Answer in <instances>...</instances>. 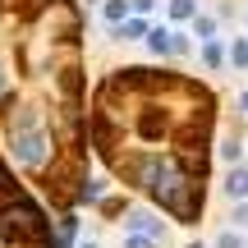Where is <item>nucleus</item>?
<instances>
[{
    "label": "nucleus",
    "mask_w": 248,
    "mask_h": 248,
    "mask_svg": "<svg viewBox=\"0 0 248 248\" xmlns=\"http://www.w3.org/2000/svg\"><path fill=\"white\" fill-rule=\"evenodd\" d=\"M216 152H221V161H225V166H244V138H239V133H230V138H225Z\"/></svg>",
    "instance_id": "obj_13"
},
{
    "label": "nucleus",
    "mask_w": 248,
    "mask_h": 248,
    "mask_svg": "<svg viewBox=\"0 0 248 248\" xmlns=\"http://www.w3.org/2000/svg\"><path fill=\"white\" fill-rule=\"evenodd\" d=\"M129 14H133V9H129V0H101V18H106V28H110V32H115V28H120Z\"/></svg>",
    "instance_id": "obj_12"
},
{
    "label": "nucleus",
    "mask_w": 248,
    "mask_h": 248,
    "mask_svg": "<svg viewBox=\"0 0 248 248\" xmlns=\"http://www.w3.org/2000/svg\"><path fill=\"white\" fill-rule=\"evenodd\" d=\"M147 32H152V18H142V14H129V18H124V23L115 28V32H110V37H115V42H142Z\"/></svg>",
    "instance_id": "obj_8"
},
{
    "label": "nucleus",
    "mask_w": 248,
    "mask_h": 248,
    "mask_svg": "<svg viewBox=\"0 0 248 248\" xmlns=\"http://www.w3.org/2000/svg\"><path fill=\"white\" fill-rule=\"evenodd\" d=\"M142 42H147V51H152L156 64H170V60H179V55L193 51L188 32H184V28H170V23H152V32L142 37Z\"/></svg>",
    "instance_id": "obj_4"
},
{
    "label": "nucleus",
    "mask_w": 248,
    "mask_h": 248,
    "mask_svg": "<svg viewBox=\"0 0 248 248\" xmlns=\"http://www.w3.org/2000/svg\"><path fill=\"white\" fill-rule=\"evenodd\" d=\"M239 115L248 120V92H239Z\"/></svg>",
    "instance_id": "obj_18"
},
{
    "label": "nucleus",
    "mask_w": 248,
    "mask_h": 248,
    "mask_svg": "<svg viewBox=\"0 0 248 248\" xmlns=\"http://www.w3.org/2000/svg\"><path fill=\"white\" fill-rule=\"evenodd\" d=\"M221 97L179 64H115L88 92V147L110 184L147 198L179 230L207 216Z\"/></svg>",
    "instance_id": "obj_2"
},
{
    "label": "nucleus",
    "mask_w": 248,
    "mask_h": 248,
    "mask_svg": "<svg viewBox=\"0 0 248 248\" xmlns=\"http://www.w3.org/2000/svg\"><path fill=\"white\" fill-rule=\"evenodd\" d=\"M221 193L230 198V202H248V166H230V170H225Z\"/></svg>",
    "instance_id": "obj_6"
},
{
    "label": "nucleus",
    "mask_w": 248,
    "mask_h": 248,
    "mask_svg": "<svg viewBox=\"0 0 248 248\" xmlns=\"http://www.w3.org/2000/svg\"><path fill=\"white\" fill-rule=\"evenodd\" d=\"M74 248H101L97 239H78V244H74Z\"/></svg>",
    "instance_id": "obj_19"
},
{
    "label": "nucleus",
    "mask_w": 248,
    "mask_h": 248,
    "mask_svg": "<svg viewBox=\"0 0 248 248\" xmlns=\"http://www.w3.org/2000/svg\"><path fill=\"white\" fill-rule=\"evenodd\" d=\"M0 248H64L51 207L0 152Z\"/></svg>",
    "instance_id": "obj_3"
},
{
    "label": "nucleus",
    "mask_w": 248,
    "mask_h": 248,
    "mask_svg": "<svg viewBox=\"0 0 248 248\" xmlns=\"http://www.w3.org/2000/svg\"><path fill=\"white\" fill-rule=\"evenodd\" d=\"M188 37H198V46H202V42H216V37H221V18L207 14V9H198V18L188 23Z\"/></svg>",
    "instance_id": "obj_7"
},
{
    "label": "nucleus",
    "mask_w": 248,
    "mask_h": 248,
    "mask_svg": "<svg viewBox=\"0 0 248 248\" xmlns=\"http://www.w3.org/2000/svg\"><path fill=\"white\" fill-rule=\"evenodd\" d=\"M225 64L234 74H248V37H225Z\"/></svg>",
    "instance_id": "obj_10"
},
{
    "label": "nucleus",
    "mask_w": 248,
    "mask_h": 248,
    "mask_svg": "<svg viewBox=\"0 0 248 248\" xmlns=\"http://www.w3.org/2000/svg\"><path fill=\"white\" fill-rule=\"evenodd\" d=\"M166 18L170 28H188L198 18V0H166Z\"/></svg>",
    "instance_id": "obj_9"
},
{
    "label": "nucleus",
    "mask_w": 248,
    "mask_h": 248,
    "mask_svg": "<svg viewBox=\"0 0 248 248\" xmlns=\"http://www.w3.org/2000/svg\"><path fill=\"white\" fill-rule=\"evenodd\" d=\"M198 60H202V69H225V37H216V42H202L198 46Z\"/></svg>",
    "instance_id": "obj_11"
},
{
    "label": "nucleus",
    "mask_w": 248,
    "mask_h": 248,
    "mask_svg": "<svg viewBox=\"0 0 248 248\" xmlns=\"http://www.w3.org/2000/svg\"><path fill=\"white\" fill-rule=\"evenodd\" d=\"M129 9H133V14H142V18H147L152 9H156V0H129Z\"/></svg>",
    "instance_id": "obj_17"
},
{
    "label": "nucleus",
    "mask_w": 248,
    "mask_h": 248,
    "mask_svg": "<svg viewBox=\"0 0 248 248\" xmlns=\"http://www.w3.org/2000/svg\"><path fill=\"white\" fill-rule=\"evenodd\" d=\"M120 248H156V239H147V234H129V230H124Z\"/></svg>",
    "instance_id": "obj_15"
},
{
    "label": "nucleus",
    "mask_w": 248,
    "mask_h": 248,
    "mask_svg": "<svg viewBox=\"0 0 248 248\" xmlns=\"http://www.w3.org/2000/svg\"><path fill=\"white\" fill-rule=\"evenodd\" d=\"M88 5H101V0H88Z\"/></svg>",
    "instance_id": "obj_20"
},
{
    "label": "nucleus",
    "mask_w": 248,
    "mask_h": 248,
    "mask_svg": "<svg viewBox=\"0 0 248 248\" xmlns=\"http://www.w3.org/2000/svg\"><path fill=\"white\" fill-rule=\"evenodd\" d=\"M0 152L55 221L92 179L83 0H0Z\"/></svg>",
    "instance_id": "obj_1"
},
{
    "label": "nucleus",
    "mask_w": 248,
    "mask_h": 248,
    "mask_svg": "<svg viewBox=\"0 0 248 248\" xmlns=\"http://www.w3.org/2000/svg\"><path fill=\"white\" fill-rule=\"evenodd\" d=\"M239 230H248V202H234V216H230Z\"/></svg>",
    "instance_id": "obj_16"
},
{
    "label": "nucleus",
    "mask_w": 248,
    "mask_h": 248,
    "mask_svg": "<svg viewBox=\"0 0 248 248\" xmlns=\"http://www.w3.org/2000/svg\"><path fill=\"white\" fill-rule=\"evenodd\" d=\"M124 230H129V234H147V239L166 244L170 225L161 221V212H129V216H124Z\"/></svg>",
    "instance_id": "obj_5"
},
{
    "label": "nucleus",
    "mask_w": 248,
    "mask_h": 248,
    "mask_svg": "<svg viewBox=\"0 0 248 248\" xmlns=\"http://www.w3.org/2000/svg\"><path fill=\"white\" fill-rule=\"evenodd\" d=\"M216 248H248V239H244V230H234V225H230V230L216 234Z\"/></svg>",
    "instance_id": "obj_14"
}]
</instances>
